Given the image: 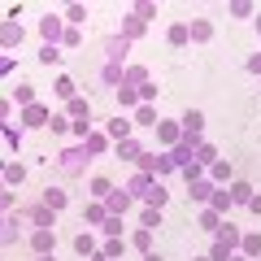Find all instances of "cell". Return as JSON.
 Segmentation results:
<instances>
[{
    "mask_svg": "<svg viewBox=\"0 0 261 261\" xmlns=\"http://www.w3.org/2000/svg\"><path fill=\"white\" fill-rule=\"evenodd\" d=\"M240 248V231L235 226H222L214 240V248H209V261H231V252Z\"/></svg>",
    "mask_w": 261,
    "mask_h": 261,
    "instance_id": "cell-1",
    "label": "cell"
},
{
    "mask_svg": "<svg viewBox=\"0 0 261 261\" xmlns=\"http://www.w3.org/2000/svg\"><path fill=\"white\" fill-rule=\"evenodd\" d=\"M170 170H174V161H170V157H157V152H144V157H140V174L161 178V174H170Z\"/></svg>",
    "mask_w": 261,
    "mask_h": 261,
    "instance_id": "cell-2",
    "label": "cell"
},
{
    "mask_svg": "<svg viewBox=\"0 0 261 261\" xmlns=\"http://www.w3.org/2000/svg\"><path fill=\"white\" fill-rule=\"evenodd\" d=\"M18 218H22V222H31L35 231L53 226V209H48V205H31V209H18Z\"/></svg>",
    "mask_w": 261,
    "mask_h": 261,
    "instance_id": "cell-3",
    "label": "cell"
},
{
    "mask_svg": "<svg viewBox=\"0 0 261 261\" xmlns=\"http://www.w3.org/2000/svg\"><path fill=\"white\" fill-rule=\"evenodd\" d=\"M83 157H92V152H87V148H65L61 152V170H65V174H83V166H87Z\"/></svg>",
    "mask_w": 261,
    "mask_h": 261,
    "instance_id": "cell-4",
    "label": "cell"
},
{
    "mask_svg": "<svg viewBox=\"0 0 261 261\" xmlns=\"http://www.w3.org/2000/svg\"><path fill=\"white\" fill-rule=\"evenodd\" d=\"M48 122H53V113H48L44 105H27V109H22V126H48Z\"/></svg>",
    "mask_w": 261,
    "mask_h": 261,
    "instance_id": "cell-5",
    "label": "cell"
},
{
    "mask_svg": "<svg viewBox=\"0 0 261 261\" xmlns=\"http://www.w3.org/2000/svg\"><path fill=\"white\" fill-rule=\"evenodd\" d=\"M31 248H35L39 257H44V252H53V248H57V231H53V226H44V231H35V235H31Z\"/></svg>",
    "mask_w": 261,
    "mask_h": 261,
    "instance_id": "cell-6",
    "label": "cell"
},
{
    "mask_svg": "<svg viewBox=\"0 0 261 261\" xmlns=\"http://www.w3.org/2000/svg\"><path fill=\"white\" fill-rule=\"evenodd\" d=\"M105 209H109V214H118V218H126V209H130V192H126V187H122V192H113L109 200H105Z\"/></svg>",
    "mask_w": 261,
    "mask_h": 261,
    "instance_id": "cell-7",
    "label": "cell"
},
{
    "mask_svg": "<svg viewBox=\"0 0 261 261\" xmlns=\"http://www.w3.org/2000/svg\"><path fill=\"white\" fill-rule=\"evenodd\" d=\"M126 44H130V39H122V35H113L109 44H105V57H109V65H122V57H126Z\"/></svg>",
    "mask_w": 261,
    "mask_h": 261,
    "instance_id": "cell-8",
    "label": "cell"
},
{
    "mask_svg": "<svg viewBox=\"0 0 261 261\" xmlns=\"http://www.w3.org/2000/svg\"><path fill=\"white\" fill-rule=\"evenodd\" d=\"M157 140H161V144H170V148H174V144L183 140V130H178L174 122H157Z\"/></svg>",
    "mask_w": 261,
    "mask_h": 261,
    "instance_id": "cell-9",
    "label": "cell"
},
{
    "mask_svg": "<svg viewBox=\"0 0 261 261\" xmlns=\"http://www.w3.org/2000/svg\"><path fill=\"white\" fill-rule=\"evenodd\" d=\"M200 126H205V113H200V109H187L183 113V135H200Z\"/></svg>",
    "mask_w": 261,
    "mask_h": 261,
    "instance_id": "cell-10",
    "label": "cell"
},
{
    "mask_svg": "<svg viewBox=\"0 0 261 261\" xmlns=\"http://www.w3.org/2000/svg\"><path fill=\"white\" fill-rule=\"evenodd\" d=\"M39 31H44V39H48V44H57V39H65V31H61V22H57L53 13H48V18L39 22Z\"/></svg>",
    "mask_w": 261,
    "mask_h": 261,
    "instance_id": "cell-11",
    "label": "cell"
},
{
    "mask_svg": "<svg viewBox=\"0 0 261 261\" xmlns=\"http://www.w3.org/2000/svg\"><path fill=\"white\" fill-rule=\"evenodd\" d=\"M109 140H113V144L130 140V122H126V118H113V122H109Z\"/></svg>",
    "mask_w": 261,
    "mask_h": 261,
    "instance_id": "cell-12",
    "label": "cell"
},
{
    "mask_svg": "<svg viewBox=\"0 0 261 261\" xmlns=\"http://www.w3.org/2000/svg\"><path fill=\"white\" fill-rule=\"evenodd\" d=\"M118 157H122V161H140V157H144L140 140H122V144H118Z\"/></svg>",
    "mask_w": 261,
    "mask_h": 261,
    "instance_id": "cell-13",
    "label": "cell"
},
{
    "mask_svg": "<svg viewBox=\"0 0 261 261\" xmlns=\"http://www.w3.org/2000/svg\"><path fill=\"white\" fill-rule=\"evenodd\" d=\"M65 118H70V122H87V118H92L87 100H79V96H74V100H70V109H65Z\"/></svg>",
    "mask_w": 261,
    "mask_h": 261,
    "instance_id": "cell-14",
    "label": "cell"
},
{
    "mask_svg": "<svg viewBox=\"0 0 261 261\" xmlns=\"http://www.w3.org/2000/svg\"><path fill=\"white\" fill-rule=\"evenodd\" d=\"M187 192H192V200H200V205H205V200H214V187H209L205 178H196V183H187Z\"/></svg>",
    "mask_w": 261,
    "mask_h": 261,
    "instance_id": "cell-15",
    "label": "cell"
},
{
    "mask_svg": "<svg viewBox=\"0 0 261 261\" xmlns=\"http://www.w3.org/2000/svg\"><path fill=\"white\" fill-rule=\"evenodd\" d=\"M118 105H122V109H135V105H140V92H135L130 83H122L118 87Z\"/></svg>",
    "mask_w": 261,
    "mask_h": 261,
    "instance_id": "cell-16",
    "label": "cell"
},
{
    "mask_svg": "<svg viewBox=\"0 0 261 261\" xmlns=\"http://www.w3.org/2000/svg\"><path fill=\"white\" fill-rule=\"evenodd\" d=\"M83 148H87V152L96 157V152H105V148H109V135H100V130H92V135L83 140Z\"/></svg>",
    "mask_w": 261,
    "mask_h": 261,
    "instance_id": "cell-17",
    "label": "cell"
},
{
    "mask_svg": "<svg viewBox=\"0 0 261 261\" xmlns=\"http://www.w3.org/2000/svg\"><path fill=\"white\" fill-rule=\"evenodd\" d=\"M152 183H157L152 174H135V178L126 183V192H135V196H148V187H152Z\"/></svg>",
    "mask_w": 261,
    "mask_h": 261,
    "instance_id": "cell-18",
    "label": "cell"
},
{
    "mask_svg": "<svg viewBox=\"0 0 261 261\" xmlns=\"http://www.w3.org/2000/svg\"><path fill=\"white\" fill-rule=\"evenodd\" d=\"M92 196H96V200H109V196H113V183H109L105 174H96V178H92Z\"/></svg>",
    "mask_w": 261,
    "mask_h": 261,
    "instance_id": "cell-19",
    "label": "cell"
},
{
    "mask_svg": "<svg viewBox=\"0 0 261 261\" xmlns=\"http://www.w3.org/2000/svg\"><path fill=\"white\" fill-rule=\"evenodd\" d=\"M0 39H5V48L22 44V27H18V22H5V31H0Z\"/></svg>",
    "mask_w": 261,
    "mask_h": 261,
    "instance_id": "cell-20",
    "label": "cell"
},
{
    "mask_svg": "<svg viewBox=\"0 0 261 261\" xmlns=\"http://www.w3.org/2000/svg\"><path fill=\"white\" fill-rule=\"evenodd\" d=\"M166 196H170V192H166V187H161V178H157V183L148 187V196H144V200H148L152 209H161V205H166Z\"/></svg>",
    "mask_w": 261,
    "mask_h": 261,
    "instance_id": "cell-21",
    "label": "cell"
},
{
    "mask_svg": "<svg viewBox=\"0 0 261 261\" xmlns=\"http://www.w3.org/2000/svg\"><path fill=\"white\" fill-rule=\"evenodd\" d=\"M44 205L53 209V214H57V209H65V192H61V187H48V192H44Z\"/></svg>",
    "mask_w": 261,
    "mask_h": 261,
    "instance_id": "cell-22",
    "label": "cell"
},
{
    "mask_svg": "<svg viewBox=\"0 0 261 261\" xmlns=\"http://www.w3.org/2000/svg\"><path fill=\"white\" fill-rule=\"evenodd\" d=\"M130 244H135L140 252H152V231H148V226H140V231L130 235Z\"/></svg>",
    "mask_w": 261,
    "mask_h": 261,
    "instance_id": "cell-23",
    "label": "cell"
},
{
    "mask_svg": "<svg viewBox=\"0 0 261 261\" xmlns=\"http://www.w3.org/2000/svg\"><path fill=\"white\" fill-rule=\"evenodd\" d=\"M105 218H109V209H105V205H87V209H83V222H87V226L105 222Z\"/></svg>",
    "mask_w": 261,
    "mask_h": 261,
    "instance_id": "cell-24",
    "label": "cell"
},
{
    "mask_svg": "<svg viewBox=\"0 0 261 261\" xmlns=\"http://www.w3.org/2000/svg\"><path fill=\"white\" fill-rule=\"evenodd\" d=\"M135 122H140V126H157V109H152V105H140V109H135Z\"/></svg>",
    "mask_w": 261,
    "mask_h": 261,
    "instance_id": "cell-25",
    "label": "cell"
},
{
    "mask_svg": "<svg viewBox=\"0 0 261 261\" xmlns=\"http://www.w3.org/2000/svg\"><path fill=\"white\" fill-rule=\"evenodd\" d=\"M231 205H235V200H231V192H214V200H209V209H214V214H226Z\"/></svg>",
    "mask_w": 261,
    "mask_h": 261,
    "instance_id": "cell-26",
    "label": "cell"
},
{
    "mask_svg": "<svg viewBox=\"0 0 261 261\" xmlns=\"http://www.w3.org/2000/svg\"><path fill=\"white\" fill-rule=\"evenodd\" d=\"M240 248H244V257H261V235H244Z\"/></svg>",
    "mask_w": 261,
    "mask_h": 261,
    "instance_id": "cell-27",
    "label": "cell"
},
{
    "mask_svg": "<svg viewBox=\"0 0 261 261\" xmlns=\"http://www.w3.org/2000/svg\"><path fill=\"white\" fill-rule=\"evenodd\" d=\"M166 39H170V44H174V48H183L187 39H192V31H187L183 22H178V27H170V35H166Z\"/></svg>",
    "mask_w": 261,
    "mask_h": 261,
    "instance_id": "cell-28",
    "label": "cell"
},
{
    "mask_svg": "<svg viewBox=\"0 0 261 261\" xmlns=\"http://www.w3.org/2000/svg\"><path fill=\"white\" fill-rule=\"evenodd\" d=\"M13 100H18V105H35V87H31V83H18V87H13Z\"/></svg>",
    "mask_w": 261,
    "mask_h": 261,
    "instance_id": "cell-29",
    "label": "cell"
},
{
    "mask_svg": "<svg viewBox=\"0 0 261 261\" xmlns=\"http://www.w3.org/2000/svg\"><path fill=\"white\" fill-rule=\"evenodd\" d=\"M100 231L109 235V240H118V235H122V218H118V214H109V218L100 222Z\"/></svg>",
    "mask_w": 261,
    "mask_h": 261,
    "instance_id": "cell-30",
    "label": "cell"
},
{
    "mask_svg": "<svg viewBox=\"0 0 261 261\" xmlns=\"http://www.w3.org/2000/svg\"><path fill=\"white\" fill-rule=\"evenodd\" d=\"M126 83L130 87H144V83H148V70H144V65H130V70H126Z\"/></svg>",
    "mask_w": 261,
    "mask_h": 261,
    "instance_id": "cell-31",
    "label": "cell"
},
{
    "mask_svg": "<svg viewBox=\"0 0 261 261\" xmlns=\"http://www.w3.org/2000/svg\"><path fill=\"white\" fill-rule=\"evenodd\" d=\"M130 13H135L140 22H148V18H157V5H152V0H140V5H135Z\"/></svg>",
    "mask_w": 261,
    "mask_h": 261,
    "instance_id": "cell-32",
    "label": "cell"
},
{
    "mask_svg": "<svg viewBox=\"0 0 261 261\" xmlns=\"http://www.w3.org/2000/svg\"><path fill=\"white\" fill-rule=\"evenodd\" d=\"M22 178H27V166L9 161V166H5V183H22Z\"/></svg>",
    "mask_w": 261,
    "mask_h": 261,
    "instance_id": "cell-33",
    "label": "cell"
},
{
    "mask_svg": "<svg viewBox=\"0 0 261 261\" xmlns=\"http://www.w3.org/2000/svg\"><path fill=\"white\" fill-rule=\"evenodd\" d=\"M231 200H235V205H248V200H252V187L248 183H235L231 187Z\"/></svg>",
    "mask_w": 261,
    "mask_h": 261,
    "instance_id": "cell-34",
    "label": "cell"
},
{
    "mask_svg": "<svg viewBox=\"0 0 261 261\" xmlns=\"http://www.w3.org/2000/svg\"><path fill=\"white\" fill-rule=\"evenodd\" d=\"M18 226H22V218H18V214H9V218H5V244H13V240H18Z\"/></svg>",
    "mask_w": 261,
    "mask_h": 261,
    "instance_id": "cell-35",
    "label": "cell"
},
{
    "mask_svg": "<svg viewBox=\"0 0 261 261\" xmlns=\"http://www.w3.org/2000/svg\"><path fill=\"white\" fill-rule=\"evenodd\" d=\"M74 248L83 252V257H92V252H96V240H92V235L83 231V235H74Z\"/></svg>",
    "mask_w": 261,
    "mask_h": 261,
    "instance_id": "cell-36",
    "label": "cell"
},
{
    "mask_svg": "<svg viewBox=\"0 0 261 261\" xmlns=\"http://www.w3.org/2000/svg\"><path fill=\"white\" fill-rule=\"evenodd\" d=\"M218 161V152L209 148V144H200V148H196V166H214Z\"/></svg>",
    "mask_w": 261,
    "mask_h": 261,
    "instance_id": "cell-37",
    "label": "cell"
},
{
    "mask_svg": "<svg viewBox=\"0 0 261 261\" xmlns=\"http://www.w3.org/2000/svg\"><path fill=\"white\" fill-rule=\"evenodd\" d=\"M200 226H205V231H222V222H218L214 209H200Z\"/></svg>",
    "mask_w": 261,
    "mask_h": 261,
    "instance_id": "cell-38",
    "label": "cell"
},
{
    "mask_svg": "<svg viewBox=\"0 0 261 261\" xmlns=\"http://www.w3.org/2000/svg\"><path fill=\"white\" fill-rule=\"evenodd\" d=\"M39 61H44V65H57V61H61V53H57V44H44V48H39Z\"/></svg>",
    "mask_w": 261,
    "mask_h": 261,
    "instance_id": "cell-39",
    "label": "cell"
},
{
    "mask_svg": "<svg viewBox=\"0 0 261 261\" xmlns=\"http://www.w3.org/2000/svg\"><path fill=\"white\" fill-rule=\"evenodd\" d=\"M48 126H53V130H57V135H65V130H70V126H74V122H70V118H65V113H53V122H48Z\"/></svg>",
    "mask_w": 261,
    "mask_h": 261,
    "instance_id": "cell-40",
    "label": "cell"
},
{
    "mask_svg": "<svg viewBox=\"0 0 261 261\" xmlns=\"http://www.w3.org/2000/svg\"><path fill=\"white\" fill-rule=\"evenodd\" d=\"M140 31H144V22H140V18H126V27H122V39H135Z\"/></svg>",
    "mask_w": 261,
    "mask_h": 261,
    "instance_id": "cell-41",
    "label": "cell"
},
{
    "mask_svg": "<svg viewBox=\"0 0 261 261\" xmlns=\"http://www.w3.org/2000/svg\"><path fill=\"white\" fill-rule=\"evenodd\" d=\"M187 31H192V39H209V35H214V27H209V22H192Z\"/></svg>",
    "mask_w": 261,
    "mask_h": 261,
    "instance_id": "cell-42",
    "label": "cell"
},
{
    "mask_svg": "<svg viewBox=\"0 0 261 261\" xmlns=\"http://www.w3.org/2000/svg\"><path fill=\"white\" fill-rule=\"evenodd\" d=\"M57 96H65V100H74V79H57Z\"/></svg>",
    "mask_w": 261,
    "mask_h": 261,
    "instance_id": "cell-43",
    "label": "cell"
},
{
    "mask_svg": "<svg viewBox=\"0 0 261 261\" xmlns=\"http://www.w3.org/2000/svg\"><path fill=\"white\" fill-rule=\"evenodd\" d=\"M144 226H148V231H152V226H161V209H144Z\"/></svg>",
    "mask_w": 261,
    "mask_h": 261,
    "instance_id": "cell-44",
    "label": "cell"
},
{
    "mask_svg": "<svg viewBox=\"0 0 261 261\" xmlns=\"http://www.w3.org/2000/svg\"><path fill=\"white\" fill-rule=\"evenodd\" d=\"M100 252H105V257H109V261H118V257H122V240H109V244H105Z\"/></svg>",
    "mask_w": 261,
    "mask_h": 261,
    "instance_id": "cell-45",
    "label": "cell"
},
{
    "mask_svg": "<svg viewBox=\"0 0 261 261\" xmlns=\"http://www.w3.org/2000/svg\"><path fill=\"white\" fill-rule=\"evenodd\" d=\"M248 13H252L248 0H235V5H231V18H248Z\"/></svg>",
    "mask_w": 261,
    "mask_h": 261,
    "instance_id": "cell-46",
    "label": "cell"
},
{
    "mask_svg": "<svg viewBox=\"0 0 261 261\" xmlns=\"http://www.w3.org/2000/svg\"><path fill=\"white\" fill-rule=\"evenodd\" d=\"M65 18H70V22H87V9H83V5H70V9H65Z\"/></svg>",
    "mask_w": 261,
    "mask_h": 261,
    "instance_id": "cell-47",
    "label": "cell"
},
{
    "mask_svg": "<svg viewBox=\"0 0 261 261\" xmlns=\"http://www.w3.org/2000/svg\"><path fill=\"white\" fill-rule=\"evenodd\" d=\"M152 96H157V83H144V87H140V100L152 105Z\"/></svg>",
    "mask_w": 261,
    "mask_h": 261,
    "instance_id": "cell-48",
    "label": "cell"
},
{
    "mask_svg": "<svg viewBox=\"0 0 261 261\" xmlns=\"http://www.w3.org/2000/svg\"><path fill=\"white\" fill-rule=\"evenodd\" d=\"M209 170H214V178H231V166H226V161H214Z\"/></svg>",
    "mask_w": 261,
    "mask_h": 261,
    "instance_id": "cell-49",
    "label": "cell"
},
{
    "mask_svg": "<svg viewBox=\"0 0 261 261\" xmlns=\"http://www.w3.org/2000/svg\"><path fill=\"white\" fill-rule=\"evenodd\" d=\"M248 70H252V74H261V53H257V57H248Z\"/></svg>",
    "mask_w": 261,
    "mask_h": 261,
    "instance_id": "cell-50",
    "label": "cell"
},
{
    "mask_svg": "<svg viewBox=\"0 0 261 261\" xmlns=\"http://www.w3.org/2000/svg\"><path fill=\"white\" fill-rule=\"evenodd\" d=\"M248 209H252V214H261V196H252V200H248Z\"/></svg>",
    "mask_w": 261,
    "mask_h": 261,
    "instance_id": "cell-51",
    "label": "cell"
},
{
    "mask_svg": "<svg viewBox=\"0 0 261 261\" xmlns=\"http://www.w3.org/2000/svg\"><path fill=\"white\" fill-rule=\"evenodd\" d=\"M144 261H166V257H161V252H144Z\"/></svg>",
    "mask_w": 261,
    "mask_h": 261,
    "instance_id": "cell-52",
    "label": "cell"
},
{
    "mask_svg": "<svg viewBox=\"0 0 261 261\" xmlns=\"http://www.w3.org/2000/svg\"><path fill=\"white\" fill-rule=\"evenodd\" d=\"M92 261H109V257H105V252H100V248H96V252H92Z\"/></svg>",
    "mask_w": 261,
    "mask_h": 261,
    "instance_id": "cell-53",
    "label": "cell"
},
{
    "mask_svg": "<svg viewBox=\"0 0 261 261\" xmlns=\"http://www.w3.org/2000/svg\"><path fill=\"white\" fill-rule=\"evenodd\" d=\"M35 261H57V257H53V252H44V257H35Z\"/></svg>",
    "mask_w": 261,
    "mask_h": 261,
    "instance_id": "cell-54",
    "label": "cell"
},
{
    "mask_svg": "<svg viewBox=\"0 0 261 261\" xmlns=\"http://www.w3.org/2000/svg\"><path fill=\"white\" fill-rule=\"evenodd\" d=\"M231 261H248V257H231Z\"/></svg>",
    "mask_w": 261,
    "mask_h": 261,
    "instance_id": "cell-55",
    "label": "cell"
},
{
    "mask_svg": "<svg viewBox=\"0 0 261 261\" xmlns=\"http://www.w3.org/2000/svg\"><path fill=\"white\" fill-rule=\"evenodd\" d=\"M196 261H209V257H196Z\"/></svg>",
    "mask_w": 261,
    "mask_h": 261,
    "instance_id": "cell-56",
    "label": "cell"
},
{
    "mask_svg": "<svg viewBox=\"0 0 261 261\" xmlns=\"http://www.w3.org/2000/svg\"><path fill=\"white\" fill-rule=\"evenodd\" d=\"M257 27H261V18H257Z\"/></svg>",
    "mask_w": 261,
    "mask_h": 261,
    "instance_id": "cell-57",
    "label": "cell"
}]
</instances>
